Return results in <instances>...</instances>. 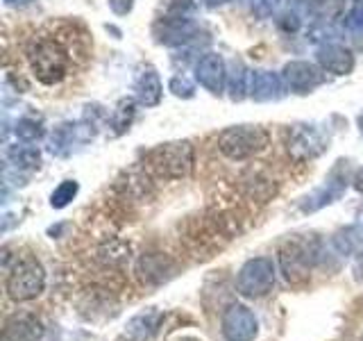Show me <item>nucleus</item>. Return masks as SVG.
<instances>
[{
  "instance_id": "14",
  "label": "nucleus",
  "mask_w": 363,
  "mask_h": 341,
  "mask_svg": "<svg viewBox=\"0 0 363 341\" xmlns=\"http://www.w3.org/2000/svg\"><path fill=\"white\" fill-rule=\"evenodd\" d=\"M281 96V80L270 71H250V98L257 102L277 100Z\"/></svg>"
},
{
  "instance_id": "17",
  "label": "nucleus",
  "mask_w": 363,
  "mask_h": 341,
  "mask_svg": "<svg viewBox=\"0 0 363 341\" xmlns=\"http://www.w3.org/2000/svg\"><path fill=\"white\" fill-rule=\"evenodd\" d=\"M241 189L247 193V198L266 202L268 198L275 196L277 185H275V180L266 178L261 170H247V173L241 178Z\"/></svg>"
},
{
  "instance_id": "34",
  "label": "nucleus",
  "mask_w": 363,
  "mask_h": 341,
  "mask_svg": "<svg viewBox=\"0 0 363 341\" xmlns=\"http://www.w3.org/2000/svg\"><path fill=\"white\" fill-rule=\"evenodd\" d=\"M359 5H361V7H363V0H359Z\"/></svg>"
},
{
  "instance_id": "28",
  "label": "nucleus",
  "mask_w": 363,
  "mask_h": 341,
  "mask_svg": "<svg viewBox=\"0 0 363 341\" xmlns=\"http://www.w3.org/2000/svg\"><path fill=\"white\" fill-rule=\"evenodd\" d=\"M134 7V0H109V9L116 16H128Z\"/></svg>"
},
{
  "instance_id": "3",
  "label": "nucleus",
  "mask_w": 363,
  "mask_h": 341,
  "mask_svg": "<svg viewBox=\"0 0 363 341\" xmlns=\"http://www.w3.org/2000/svg\"><path fill=\"white\" fill-rule=\"evenodd\" d=\"M147 166H150L159 178L166 180H179L186 178L193 170L196 162V153H193L191 141H170L152 148L145 155Z\"/></svg>"
},
{
  "instance_id": "8",
  "label": "nucleus",
  "mask_w": 363,
  "mask_h": 341,
  "mask_svg": "<svg viewBox=\"0 0 363 341\" xmlns=\"http://www.w3.org/2000/svg\"><path fill=\"white\" fill-rule=\"evenodd\" d=\"M315 259V253L313 248H309L302 242H289L279 250V266H281V273L284 278L293 284H300L309 278V271H311V264Z\"/></svg>"
},
{
  "instance_id": "18",
  "label": "nucleus",
  "mask_w": 363,
  "mask_h": 341,
  "mask_svg": "<svg viewBox=\"0 0 363 341\" xmlns=\"http://www.w3.org/2000/svg\"><path fill=\"white\" fill-rule=\"evenodd\" d=\"M334 246L340 255L363 259V225H347L334 234Z\"/></svg>"
},
{
  "instance_id": "13",
  "label": "nucleus",
  "mask_w": 363,
  "mask_h": 341,
  "mask_svg": "<svg viewBox=\"0 0 363 341\" xmlns=\"http://www.w3.org/2000/svg\"><path fill=\"white\" fill-rule=\"evenodd\" d=\"M315 60L325 73H332V75H347L352 73V68H354V55H352V50L334 41L318 45Z\"/></svg>"
},
{
  "instance_id": "31",
  "label": "nucleus",
  "mask_w": 363,
  "mask_h": 341,
  "mask_svg": "<svg viewBox=\"0 0 363 341\" xmlns=\"http://www.w3.org/2000/svg\"><path fill=\"white\" fill-rule=\"evenodd\" d=\"M207 7H220V5H227V3H234V0H202Z\"/></svg>"
},
{
  "instance_id": "29",
  "label": "nucleus",
  "mask_w": 363,
  "mask_h": 341,
  "mask_svg": "<svg viewBox=\"0 0 363 341\" xmlns=\"http://www.w3.org/2000/svg\"><path fill=\"white\" fill-rule=\"evenodd\" d=\"M34 3H37V0H5V5H9V7H28Z\"/></svg>"
},
{
  "instance_id": "27",
  "label": "nucleus",
  "mask_w": 363,
  "mask_h": 341,
  "mask_svg": "<svg viewBox=\"0 0 363 341\" xmlns=\"http://www.w3.org/2000/svg\"><path fill=\"white\" fill-rule=\"evenodd\" d=\"M300 26H302V16L298 14L295 9H286L281 14V18H279V28L284 30V32H298L300 30Z\"/></svg>"
},
{
  "instance_id": "23",
  "label": "nucleus",
  "mask_w": 363,
  "mask_h": 341,
  "mask_svg": "<svg viewBox=\"0 0 363 341\" xmlns=\"http://www.w3.org/2000/svg\"><path fill=\"white\" fill-rule=\"evenodd\" d=\"M14 134L18 136L21 141L34 144V141H39L43 136V128H41V123H37L34 119H21L16 123V128H14Z\"/></svg>"
},
{
  "instance_id": "25",
  "label": "nucleus",
  "mask_w": 363,
  "mask_h": 341,
  "mask_svg": "<svg viewBox=\"0 0 363 341\" xmlns=\"http://www.w3.org/2000/svg\"><path fill=\"white\" fill-rule=\"evenodd\" d=\"M279 3L281 0H250V11H252L257 18H268L275 14Z\"/></svg>"
},
{
  "instance_id": "33",
  "label": "nucleus",
  "mask_w": 363,
  "mask_h": 341,
  "mask_svg": "<svg viewBox=\"0 0 363 341\" xmlns=\"http://www.w3.org/2000/svg\"><path fill=\"white\" fill-rule=\"evenodd\" d=\"M179 341H196V339H179Z\"/></svg>"
},
{
  "instance_id": "7",
  "label": "nucleus",
  "mask_w": 363,
  "mask_h": 341,
  "mask_svg": "<svg viewBox=\"0 0 363 341\" xmlns=\"http://www.w3.org/2000/svg\"><path fill=\"white\" fill-rule=\"evenodd\" d=\"M198 34H200L198 23L189 14H175V11H168V14L155 26L157 41L164 45H170V48H177V45H186L191 41H196Z\"/></svg>"
},
{
  "instance_id": "11",
  "label": "nucleus",
  "mask_w": 363,
  "mask_h": 341,
  "mask_svg": "<svg viewBox=\"0 0 363 341\" xmlns=\"http://www.w3.org/2000/svg\"><path fill=\"white\" fill-rule=\"evenodd\" d=\"M345 170H347L345 162H338L332 173H329V178L325 180V187L304 198L302 212H315V210H323L325 205H332L347 187V173H345Z\"/></svg>"
},
{
  "instance_id": "19",
  "label": "nucleus",
  "mask_w": 363,
  "mask_h": 341,
  "mask_svg": "<svg viewBox=\"0 0 363 341\" xmlns=\"http://www.w3.org/2000/svg\"><path fill=\"white\" fill-rule=\"evenodd\" d=\"M227 91L234 102L250 96V71L241 62H232L227 68Z\"/></svg>"
},
{
  "instance_id": "26",
  "label": "nucleus",
  "mask_w": 363,
  "mask_h": 341,
  "mask_svg": "<svg viewBox=\"0 0 363 341\" xmlns=\"http://www.w3.org/2000/svg\"><path fill=\"white\" fill-rule=\"evenodd\" d=\"M170 91L177 96V98H193V94H196V89H193V85L189 82V80L184 75H177L170 80Z\"/></svg>"
},
{
  "instance_id": "24",
  "label": "nucleus",
  "mask_w": 363,
  "mask_h": 341,
  "mask_svg": "<svg viewBox=\"0 0 363 341\" xmlns=\"http://www.w3.org/2000/svg\"><path fill=\"white\" fill-rule=\"evenodd\" d=\"M343 28L352 34H363V7H352L343 16Z\"/></svg>"
},
{
  "instance_id": "4",
  "label": "nucleus",
  "mask_w": 363,
  "mask_h": 341,
  "mask_svg": "<svg viewBox=\"0 0 363 341\" xmlns=\"http://www.w3.org/2000/svg\"><path fill=\"white\" fill-rule=\"evenodd\" d=\"M7 293L9 298H14L18 303L32 301L43 291L45 287V273L43 266L34 257H23L18 259L14 269L7 273Z\"/></svg>"
},
{
  "instance_id": "12",
  "label": "nucleus",
  "mask_w": 363,
  "mask_h": 341,
  "mask_svg": "<svg viewBox=\"0 0 363 341\" xmlns=\"http://www.w3.org/2000/svg\"><path fill=\"white\" fill-rule=\"evenodd\" d=\"M196 80L213 96H220L227 87V64L218 53L202 55L196 64Z\"/></svg>"
},
{
  "instance_id": "6",
  "label": "nucleus",
  "mask_w": 363,
  "mask_h": 341,
  "mask_svg": "<svg viewBox=\"0 0 363 341\" xmlns=\"http://www.w3.org/2000/svg\"><path fill=\"white\" fill-rule=\"evenodd\" d=\"M329 146V136L309 123H295L286 132V151L295 162L320 157Z\"/></svg>"
},
{
  "instance_id": "22",
  "label": "nucleus",
  "mask_w": 363,
  "mask_h": 341,
  "mask_svg": "<svg viewBox=\"0 0 363 341\" xmlns=\"http://www.w3.org/2000/svg\"><path fill=\"white\" fill-rule=\"evenodd\" d=\"M77 182L75 180H64L60 187H57L52 191V196H50V205L55 210H64L68 202H71L75 196H77Z\"/></svg>"
},
{
  "instance_id": "1",
  "label": "nucleus",
  "mask_w": 363,
  "mask_h": 341,
  "mask_svg": "<svg viewBox=\"0 0 363 341\" xmlns=\"http://www.w3.org/2000/svg\"><path fill=\"white\" fill-rule=\"evenodd\" d=\"M28 62L41 85H60L68 73V50L55 37H39L28 45Z\"/></svg>"
},
{
  "instance_id": "20",
  "label": "nucleus",
  "mask_w": 363,
  "mask_h": 341,
  "mask_svg": "<svg viewBox=\"0 0 363 341\" xmlns=\"http://www.w3.org/2000/svg\"><path fill=\"white\" fill-rule=\"evenodd\" d=\"M7 159H9V164L16 168H37L41 155L37 148H32V146H9Z\"/></svg>"
},
{
  "instance_id": "10",
  "label": "nucleus",
  "mask_w": 363,
  "mask_h": 341,
  "mask_svg": "<svg viewBox=\"0 0 363 341\" xmlns=\"http://www.w3.org/2000/svg\"><path fill=\"white\" fill-rule=\"evenodd\" d=\"M259 323L245 305H232L223 314V337L227 341H255Z\"/></svg>"
},
{
  "instance_id": "15",
  "label": "nucleus",
  "mask_w": 363,
  "mask_h": 341,
  "mask_svg": "<svg viewBox=\"0 0 363 341\" xmlns=\"http://www.w3.org/2000/svg\"><path fill=\"white\" fill-rule=\"evenodd\" d=\"M162 94H164V87H162V80H159L155 68L143 71L141 77L136 80V100L145 107H155L162 102Z\"/></svg>"
},
{
  "instance_id": "21",
  "label": "nucleus",
  "mask_w": 363,
  "mask_h": 341,
  "mask_svg": "<svg viewBox=\"0 0 363 341\" xmlns=\"http://www.w3.org/2000/svg\"><path fill=\"white\" fill-rule=\"evenodd\" d=\"M134 100L132 98H123L116 109H113V117H111V125L116 128V134H123L125 130L132 125V119H134Z\"/></svg>"
},
{
  "instance_id": "16",
  "label": "nucleus",
  "mask_w": 363,
  "mask_h": 341,
  "mask_svg": "<svg viewBox=\"0 0 363 341\" xmlns=\"http://www.w3.org/2000/svg\"><path fill=\"white\" fill-rule=\"evenodd\" d=\"M43 330L32 316H16L5 325L3 341H41Z\"/></svg>"
},
{
  "instance_id": "30",
  "label": "nucleus",
  "mask_w": 363,
  "mask_h": 341,
  "mask_svg": "<svg viewBox=\"0 0 363 341\" xmlns=\"http://www.w3.org/2000/svg\"><path fill=\"white\" fill-rule=\"evenodd\" d=\"M352 182H354V189H357V191H363V168L357 170V173H354V180H352Z\"/></svg>"
},
{
  "instance_id": "5",
  "label": "nucleus",
  "mask_w": 363,
  "mask_h": 341,
  "mask_svg": "<svg viewBox=\"0 0 363 341\" xmlns=\"http://www.w3.org/2000/svg\"><path fill=\"white\" fill-rule=\"evenodd\" d=\"M275 287V264L268 257L247 259L236 276V289L245 298H261Z\"/></svg>"
},
{
  "instance_id": "9",
  "label": "nucleus",
  "mask_w": 363,
  "mask_h": 341,
  "mask_svg": "<svg viewBox=\"0 0 363 341\" xmlns=\"http://www.w3.org/2000/svg\"><path fill=\"white\" fill-rule=\"evenodd\" d=\"M281 77H284V82H286L289 91H293V94H298V96H304V94H311L315 87H320L325 82V71L311 62L295 60L284 66Z\"/></svg>"
},
{
  "instance_id": "32",
  "label": "nucleus",
  "mask_w": 363,
  "mask_h": 341,
  "mask_svg": "<svg viewBox=\"0 0 363 341\" xmlns=\"http://www.w3.org/2000/svg\"><path fill=\"white\" fill-rule=\"evenodd\" d=\"M359 130H361V134H363V114L359 117Z\"/></svg>"
},
{
  "instance_id": "2",
  "label": "nucleus",
  "mask_w": 363,
  "mask_h": 341,
  "mask_svg": "<svg viewBox=\"0 0 363 341\" xmlns=\"http://www.w3.org/2000/svg\"><path fill=\"white\" fill-rule=\"evenodd\" d=\"M270 144V134L261 125H232L218 134V151L234 162H243L264 153Z\"/></svg>"
}]
</instances>
